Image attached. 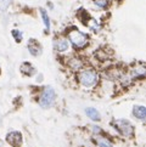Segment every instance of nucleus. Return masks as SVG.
I'll use <instances>...</instances> for the list:
<instances>
[{
    "label": "nucleus",
    "mask_w": 146,
    "mask_h": 147,
    "mask_svg": "<svg viewBox=\"0 0 146 147\" xmlns=\"http://www.w3.org/2000/svg\"><path fill=\"white\" fill-rule=\"evenodd\" d=\"M78 80L85 88H93L94 85H96V83L99 82V76L97 73L91 69V68H85L82 69L78 74Z\"/></svg>",
    "instance_id": "1"
},
{
    "label": "nucleus",
    "mask_w": 146,
    "mask_h": 147,
    "mask_svg": "<svg viewBox=\"0 0 146 147\" xmlns=\"http://www.w3.org/2000/svg\"><path fill=\"white\" fill-rule=\"evenodd\" d=\"M68 39H70L71 43L74 45L76 48H78V49L85 46L87 43H88V36L84 33H82L80 30L76 29V28L72 29L71 32L68 33Z\"/></svg>",
    "instance_id": "2"
},
{
    "label": "nucleus",
    "mask_w": 146,
    "mask_h": 147,
    "mask_svg": "<svg viewBox=\"0 0 146 147\" xmlns=\"http://www.w3.org/2000/svg\"><path fill=\"white\" fill-rule=\"evenodd\" d=\"M55 97H56V94L54 91V89L53 88H46L45 90L43 91V94H41V97L39 100L40 106L44 107V108L50 107L51 105L54 103Z\"/></svg>",
    "instance_id": "3"
},
{
    "label": "nucleus",
    "mask_w": 146,
    "mask_h": 147,
    "mask_svg": "<svg viewBox=\"0 0 146 147\" xmlns=\"http://www.w3.org/2000/svg\"><path fill=\"white\" fill-rule=\"evenodd\" d=\"M116 128L119 130V133L123 134L124 136H127V138L132 136L133 133H134L133 125L130 124L129 122H127V120H123V119L117 120V122H116Z\"/></svg>",
    "instance_id": "4"
},
{
    "label": "nucleus",
    "mask_w": 146,
    "mask_h": 147,
    "mask_svg": "<svg viewBox=\"0 0 146 147\" xmlns=\"http://www.w3.org/2000/svg\"><path fill=\"white\" fill-rule=\"evenodd\" d=\"M6 140H7V142L11 145V146H14V147H18V146L21 145V142H22V136H21L20 133L12 131V133L7 134Z\"/></svg>",
    "instance_id": "5"
},
{
    "label": "nucleus",
    "mask_w": 146,
    "mask_h": 147,
    "mask_svg": "<svg viewBox=\"0 0 146 147\" xmlns=\"http://www.w3.org/2000/svg\"><path fill=\"white\" fill-rule=\"evenodd\" d=\"M68 46H70L68 40H66V39H56L54 41V48L57 51H66L68 49Z\"/></svg>",
    "instance_id": "6"
},
{
    "label": "nucleus",
    "mask_w": 146,
    "mask_h": 147,
    "mask_svg": "<svg viewBox=\"0 0 146 147\" xmlns=\"http://www.w3.org/2000/svg\"><path fill=\"white\" fill-rule=\"evenodd\" d=\"M28 50L33 56H36V55L40 54L41 48H40V45L38 44V41L32 39V40H29V43H28Z\"/></svg>",
    "instance_id": "7"
},
{
    "label": "nucleus",
    "mask_w": 146,
    "mask_h": 147,
    "mask_svg": "<svg viewBox=\"0 0 146 147\" xmlns=\"http://www.w3.org/2000/svg\"><path fill=\"white\" fill-rule=\"evenodd\" d=\"M133 114L137 118L141 119V120H145V118H146V108L144 106H135L134 111H133Z\"/></svg>",
    "instance_id": "8"
},
{
    "label": "nucleus",
    "mask_w": 146,
    "mask_h": 147,
    "mask_svg": "<svg viewBox=\"0 0 146 147\" xmlns=\"http://www.w3.org/2000/svg\"><path fill=\"white\" fill-rule=\"evenodd\" d=\"M85 112H87V115H88V117L91 118L93 120H100V113H99L95 108L89 107V108H87V109H85Z\"/></svg>",
    "instance_id": "9"
},
{
    "label": "nucleus",
    "mask_w": 146,
    "mask_h": 147,
    "mask_svg": "<svg viewBox=\"0 0 146 147\" xmlns=\"http://www.w3.org/2000/svg\"><path fill=\"white\" fill-rule=\"evenodd\" d=\"M21 72H23L26 76H33L34 73V68L30 66L28 62H24V63L21 66Z\"/></svg>",
    "instance_id": "10"
},
{
    "label": "nucleus",
    "mask_w": 146,
    "mask_h": 147,
    "mask_svg": "<svg viewBox=\"0 0 146 147\" xmlns=\"http://www.w3.org/2000/svg\"><path fill=\"white\" fill-rule=\"evenodd\" d=\"M95 141H96V144H97L99 147H112L111 141L105 139V138H101V136H97Z\"/></svg>",
    "instance_id": "11"
},
{
    "label": "nucleus",
    "mask_w": 146,
    "mask_h": 147,
    "mask_svg": "<svg viewBox=\"0 0 146 147\" xmlns=\"http://www.w3.org/2000/svg\"><path fill=\"white\" fill-rule=\"evenodd\" d=\"M40 12H41V17H43V21H44V24L46 28H50V21H49V17H48V13L44 9H40Z\"/></svg>",
    "instance_id": "12"
},
{
    "label": "nucleus",
    "mask_w": 146,
    "mask_h": 147,
    "mask_svg": "<svg viewBox=\"0 0 146 147\" xmlns=\"http://www.w3.org/2000/svg\"><path fill=\"white\" fill-rule=\"evenodd\" d=\"M11 4V0H0V10L1 11H5Z\"/></svg>",
    "instance_id": "13"
},
{
    "label": "nucleus",
    "mask_w": 146,
    "mask_h": 147,
    "mask_svg": "<svg viewBox=\"0 0 146 147\" xmlns=\"http://www.w3.org/2000/svg\"><path fill=\"white\" fill-rule=\"evenodd\" d=\"M94 3H95L97 6H100V7H106L108 0H94Z\"/></svg>",
    "instance_id": "14"
},
{
    "label": "nucleus",
    "mask_w": 146,
    "mask_h": 147,
    "mask_svg": "<svg viewBox=\"0 0 146 147\" xmlns=\"http://www.w3.org/2000/svg\"><path fill=\"white\" fill-rule=\"evenodd\" d=\"M12 35L15 36V38H16L17 41H21V40H22V34H21L18 30H14V32H12Z\"/></svg>",
    "instance_id": "15"
}]
</instances>
